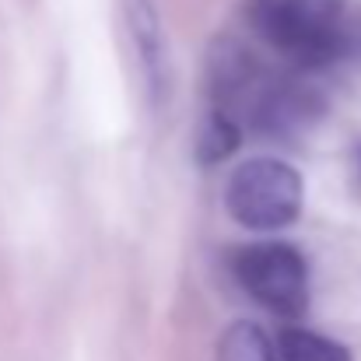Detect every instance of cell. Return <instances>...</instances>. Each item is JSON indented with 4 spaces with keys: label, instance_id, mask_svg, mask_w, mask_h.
<instances>
[{
    "label": "cell",
    "instance_id": "6da1fadb",
    "mask_svg": "<svg viewBox=\"0 0 361 361\" xmlns=\"http://www.w3.org/2000/svg\"><path fill=\"white\" fill-rule=\"evenodd\" d=\"M249 25L302 74L361 60V7L351 0H249Z\"/></svg>",
    "mask_w": 361,
    "mask_h": 361
},
{
    "label": "cell",
    "instance_id": "7a4b0ae2",
    "mask_svg": "<svg viewBox=\"0 0 361 361\" xmlns=\"http://www.w3.org/2000/svg\"><path fill=\"white\" fill-rule=\"evenodd\" d=\"M305 204L302 172L281 158H249L228 179L225 207L249 232H277L298 221Z\"/></svg>",
    "mask_w": 361,
    "mask_h": 361
},
{
    "label": "cell",
    "instance_id": "3957f363",
    "mask_svg": "<svg viewBox=\"0 0 361 361\" xmlns=\"http://www.w3.org/2000/svg\"><path fill=\"white\" fill-rule=\"evenodd\" d=\"M242 291L281 319H302L309 309V263L288 242H256L235 252Z\"/></svg>",
    "mask_w": 361,
    "mask_h": 361
},
{
    "label": "cell",
    "instance_id": "277c9868",
    "mask_svg": "<svg viewBox=\"0 0 361 361\" xmlns=\"http://www.w3.org/2000/svg\"><path fill=\"white\" fill-rule=\"evenodd\" d=\"M123 11H126V25H130L140 67H144L147 92L154 106H161L169 95V49H165V32H161L154 0H123Z\"/></svg>",
    "mask_w": 361,
    "mask_h": 361
},
{
    "label": "cell",
    "instance_id": "5b68a950",
    "mask_svg": "<svg viewBox=\"0 0 361 361\" xmlns=\"http://www.w3.org/2000/svg\"><path fill=\"white\" fill-rule=\"evenodd\" d=\"M218 361H284L256 323H232L218 341Z\"/></svg>",
    "mask_w": 361,
    "mask_h": 361
},
{
    "label": "cell",
    "instance_id": "8992f818",
    "mask_svg": "<svg viewBox=\"0 0 361 361\" xmlns=\"http://www.w3.org/2000/svg\"><path fill=\"white\" fill-rule=\"evenodd\" d=\"M242 130H245V126H242L235 116H228L225 109L211 106L207 120H204V126H200V140H197V154H200V161L214 165V161L228 158V154L242 144Z\"/></svg>",
    "mask_w": 361,
    "mask_h": 361
},
{
    "label": "cell",
    "instance_id": "52a82bcc",
    "mask_svg": "<svg viewBox=\"0 0 361 361\" xmlns=\"http://www.w3.org/2000/svg\"><path fill=\"white\" fill-rule=\"evenodd\" d=\"M281 358L284 361H351V351L323 334L302 330V326H288L277 341Z\"/></svg>",
    "mask_w": 361,
    "mask_h": 361
},
{
    "label": "cell",
    "instance_id": "ba28073f",
    "mask_svg": "<svg viewBox=\"0 0 361 361\" xmlns=\"http://www.w3.org/2000/svg\"><path fill=\"white\" fill-rule=\"evenodd\" d=\"M355 176H358V183H361V144L355 147Z\"/></svg>",
    "mask_w": 361,
    "mask_h": 361
}]
</instances>
